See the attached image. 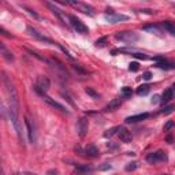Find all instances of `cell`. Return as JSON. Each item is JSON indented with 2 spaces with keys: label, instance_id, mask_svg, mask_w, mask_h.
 <instances>
[{
  "label": "cell",
  "instance_id": "6da1fadb",
  "mask_svg": "<svg viewBox=\"0 0 175 175\" xmlns=\"http://www.w3.org/2000/svg\"><path fill=\"white\" fill-rule=\"evenodd\" d=\"M3 82L6 86V90L8 93V111H10V118H11L12 123H14L15 127H18V114H19V100H18V93L15 90V86L11 81L8 80L6 74L3 77Z\"/></svg>",
  "mask_w": 175,
  "mask_h": 175
},
{
  "label": "cell",
  "instance_id": "7a4b0ae2",
  "mask_svg": "<svg viewBox=\"0 0 175 175\" xmlns=\"http://www.w3.org/2000/svg\"><path fill=\"white\" fill-rule=\"evenodd\" d=\"M115 39L118 41H122L125 44H134L136 41H138V34L136 32H129V30H125V32H118L115 34Z\"/></svg>",
  "mask_w": 175,
  "mask_h": 175
},
{
  "label": "cell",
  "instance_id": "3957f363",
  "mask_svg": "<svg viewBox=\"0 0 175 175\" xmlns=\"http://www.w3.org/2000/svg\"><path fill=\"white\" fill-rule=\"evenodd\" d=\"M68 19H70V23H71V26L74 27V30L77 33H80V34H88L89 33L88 26L81 19H78L75 15H68Z\"/></svg>",
  "mask_w": 175,
  "mask_h": 175
},
{
  "label": "cell",
  "instance_id": "277c9868",
  "mask_svg": "<svg viewBox=\"0 0 175 175\" xmlns=\"http://www.w3.org/2000/svg\"><path fill=\"white\" fill-rule=\"evenodd\" d=\"M168 160V156H167V152L164 151H156V152H152L146 156V161L149 164H156L159 161H167Z\"/></svg>",
  "mask_w": 175,
  "mask_h": 175
},
{
  "label": "cell",
  "instance_id": "5b68a950",
  "mask_svg": "<svg viewBox=\"0 0 175 175\" xmlns=\"http://www.w3.org/2000/svg\"><path fill=\"white\" fill-rule=\"evenodd\" d=\"M49 80H48L47 77H39L37 78V82L36 85H34V90H36L37 93H40L41 96H44L45 93L48 92V89H49Z\"/></svg>",
  "mask_w": 175,
  "mask_h": 175
},
{
  "label": "cell",
  "instance_id": "8992f818",
  "mask_svg": "<svg viewBox=\"0 0 175 175\" xmlns=\"http://www.w3.org/2000/svg\"><path fill=\"white\" fill-rule=\"evenodd\" d=\"M77 129H78V134H80L81 138L88 134V130H89V120L86 118H81L77 123Z\"/></svg>",
  "mask_w": 175,
  "mask_h": 175
},
{
  "label": "cell",
  "instance_id": "52a82bcc",
  "mask_svg": "<svg viewBox=\"0 0 175 175\" xmlns=\"http://www.w3.org/2000/svg\"><path fill=\"white\" fill-rule=\"evenodd\" d=\"M70 4L74 6V7H77L81 12H83V14H89V15L95 14V12H93L95 8H93L92 6H89V4H86V3H82V2H70Z\"/></svg>",
  "mask_w": 175,
  "mask_h": 175
},
{
  "label": "cell",
  "instance_id": "ba28073f",
  "mask_svg": "<svg viewBox=\"0 0 175 175\" xmlns=\"http://www.w3.org/2000/svg\"><path fill=\"white\" fill-rule=\"evenodd\" d=\"M105 18H107V21L110 23H118L120 21H127L129 17L127 15H122V14H111V15H107Z\"/></svg>",
  "mask_w": 175,
  "mask_h": 175
},
{
  "label": "cell",
  "instance_id": "9c48e42d",
  "mask_svg": "<svg viewBox=\"0 0 175 175\" xmlns=\"http://www.w3.org/2000/svg\"><path fill=\"white\" fill-rule=\"evenodd\" d=\"M85 156L88 157H98L100 156V151L96 145H88L85 148Z\"/></svg>",
  "mask_w": 175,
  "mask_h": 175
},
{
  "label": "cell",
  "instance_id": "30bf717a",
  "mask_svg": "<svg viewBox=\"0 0 175 175\" xmlns=\"http://www.w3.org/2000/svg\"><path fill=\"white\" fill-rule=\"evenodd\" d=\"M118 134H119V137H120L122 141H123V142H126V144L131 142V139H133L131 133L127 130V129H125V127H120V130H119Z\"/></svg>",
  "mask_w": 175,
  "mask_h": 175
},
{
  "label": "cell",
  "instance_id": "8fae6325",
  "mask_svg": "<svg viewBox=\"0 0 175 175\" xmlns=\"http://www.w3.org/2000/svg\"><path fill=\"white\" fill-rule=\"evenodd\" d=\"M44 100H45V103H48V104H49L51 107L56 108V110L62 111V112H67V110H66V107H63L62 104H59V103H58V101H55L54 98L48 97V96H44Z\"/></svg>",
  "mask_w": 175,
  "mask_h": 175
},
{
  "label": "cell",
  "instance_id": "7c38bea8",
  "mask_svg": "<svg viewBox=\"0 0 175 175\" xmlns=\"http://www.w3.org/2000/svg\"><path fill=\"white\" fill-rule=\"evenodd\" d=\"M149 116V114H138V115H133V116H127V118L125 119L126 123H136V122H141L144 120V119H146Z\"/></svg>",
  "mask_w": 175,
  "mask_h": 175
},
{
  "label": "cell",
  "instance_id": "4fadbf2b",
  "mask_svg": "<svg viewBox=\"0 0 175 175\" xmlns=\"http://www.w3.org/2000/svg\"><path fill=\"white\" fill-rule=\"evenodd\" d=\"M144 30L148 33H152V34H156L159 37L163 36V32H161V29L157 25H146V26H144Z\"/></svg>",
  "mask_w": 175,
  "mask_h": 175
},
{
  "label": "cell",
  "instance_id": "5bb4252c",
  "mask_svg": "<svg viewBox=\"0 0 175 175\" xmlns=\"http://www.w3.org/2000/svg\"><path fill=\"white\" fill-rule=\"evenodd\" d=\"M160 26L163 27L164 30H167V32H168L170 34L175 36V22H171V21H163V22L160 23Z\"/></svg>",
  "mask_w": 175,
  "mask_h": 175
},
{
  "label": "cell",
  "instance_id": "9a60e30c",
  "mask_svg": "<svg viewBox=\"0 0 175 175\" xmlns=\"http://www.w3.org/2000/svg\"><path fill=\"white\" fill-rule=\"evenodd\" d=\"M25 125H26V130H27V137H29L30 142H34V131L32 127V122L29 120V118H25Z\"/></svg>",
  "mask_w": 175,
  "mask_h": 175
},
{
  "label": "cell",
  "instance_id": "2e32d148",
  "mask_svg": "<svg viewBox=\"0 0 175 175\" xmlns=\"http://www.w3.org/2000/svg\"><path fill=\"white\" fill-rule=\"evenodd\" d=\"M120 107V100L119 98H114L112 101H110V104H107L105 107H104V111H116L118 108Z\"/></svg>",
  "mask_w": 175,
  "mask_h": 175
},
{
  "label": "cell",
  "instance_id": "e0dca14e",
  "mask_svg": "<svg viewBox=\"0 0 175 175\" xmlns=\"http://www.w3.org/2000/svg\"><path fill=\"white\" fill-rule=\"evenodd\" d=\"M27 30H29V32H30V34H32V36H33V37H36V39L41 40V41H47V42H51V44H54V42L51 41V40H49V39H47V37L41 36V34H40V33H39V32H37V30H36V29H33V27H32V26H29V27H27Z\"/></svg>",
  "mask_w": 175,
  "mask_h": 175
},
{
  "label": "cell",
  "instance_id": "ac0fdd59",
  "mask_svg": "<svg viewBox=\"0 0 175 175\" xmlns=\"http://www.w3.org/2000/svg\"><path fill=\"white\" fill-rule=\"evenodd\" d=\"M0 51H2V55H3V58L7 60V62H12V60H14V55H12V52H10L3 44L0 45Z\"/></svg>",
  "mask_w": 175,
  "mask_h": 175
},
{
  "label": "cell",
  "instance_id": "d6986e66",
  "mask_svg": "<svg viewBox=\"0 0 175 175\" xmlns=\"http://www.w3.org/2000/svg\"><path fill=\"white\" fill-rule=\"evenodd\" d=\"M156 66L159 68H161V70H175L174 62H167V60H164V62H161V63H157Z\"/></svg>",
  "mask_w": 175,
  "mask_h": 175
},
{
  "label": "cell",
  "instance_id": "ffe728a7",
  "mask_svg": "<svg viewBox=\"0 0 175 175\" xmlns=\"http://www.w3.org/2000/svg\"><path fill=\"white\" fill-rule=\"evenodd\" d=\"M172 96H174V90H172V89H167L166 92L161 95L160 101H161V103H168V101L172 98Z\"/></svg>",
  "mask_w": 175,
  "mask_h": 175
},
{
  "label": "cell",
  "instance_id": "44dd1931",
  "mask_svg": "<svg viewBox=\"0 0 175 175\" xmlns=\"http://www.w3.org/2000/svg\"><path fill=\"white\" fill-rule=\"evenodd\" d=\"M131 95H133V90H131V88H129V86H125V88H122L120 96H122L123 98H130Z\"/></svg>",
  "mask_w": 175,
  "mask_h": 175
},
{
  "label": "cell",
  "instance_id": "7402d4cb",
  "mask_svg": "<svg viewBox=\"0 0 175 175\" xmlns=\"http://www.w3.org/2000/svg\"><path fill=\"white\" fill-rule=\"evenodd\" d=\"M45 4H47V6L49 7L51 10H52V12H54V14H56V17H58V18L60 19V21H64V19H63V15H62V12L59 11V8H58V7H55L54 4H52V3H48V2H47V3H45Z\"/></svg>",
  "mask_w": 175,
  "mask_h": 175
},
{
  "label": "cell",
  "instance_id": "603a6c76",
  "mask_svg": "<svg viewBox=\"0 0 175 175\" xmlns=\"http://www.w3.org/2000/svg\"><path fill=\"white\" fill-rule=\"evenodd\" d=\"M149 93V85H141L137 88V95L138 96H145Z\"/></svg>",
  "mask_w": 175,
  "mask_h": 175
},
{
  "label": "cell",
  "instance_id": "cb8c5ba5",
  "mask_svg": "<svg viewBox=\"0 0 175 175\" xmlns=\"http://www.w3.org/2000/svg\"><path fill=\"white\" fill-rule=\"evenodd\" d=\"M119 130H120V126H115V127H112V129H108V130L104 133V137H105V138H110L114 134L119 133Z\"/></svg>",
  "mask_w": 175,
  "mask_h": 175
},
{
  "label": "cell",
  "instance_id": "d4e9b609",
  "mask_svg": "<svg viewBox=\"0 0 175 175\" xmlns=\"http://www.w3.org/2000/svg\"><path fill=\"white\" fill-rule=\"evenodd\" d=\"M107 42H108V39L107 37H101V39H98L97 41L95 42V45L97 48H103V47H105L107 45Z\"/></svg>",
  "mask_w": 175,
  "mask_h": 175
},
{
  "label": "cell",
  "instance_id": "484cf974",
  "mask_svg": "<svg viewBox=\"0 0 175 175\" xmlns=\"http://www.w3.org/2000/svg\"><path fill=\"white\" fill-rule=\"evenodd\" d=\"M92 170H93V167H90V166H78L75 171L77 172H88V171H92Z\"/></svg>",
  "mask_w": 175,
  "mask_h": 175
},
{
  "label": "cell",
  "instance_id": "4316f807",
  "mask_svg": "<svg viewBox=\"0 0 175 175\" xmlns=\"http://www.w3.org/2000/svg\"><path fill=\"white\" fill-rule=\"evenodd\" d=\"M86 93H88L89 96H92L93 98H98V97H100V95H98L97 92H95L92 88H86Z\"/></svg>",
  "mask_w": 175,
  "mask_h": 175
},
{
  "label": "cell",
  "instance_id": "83f0119b",
  "mask_svg": "<svg viewBox=\"0 0 175 175\" xmlns=\"http://www.w3.org/2000/svg\"><path fill=\"white\" fill-rule=\"evenodd\" d=\"M175 111V104H172V105H168L167 108H164L163 111H161V114H164V115H168V114L174 112Z\"/></svg>",
  "mask_w": 175,
  "mask_h": 175
},
{
  "label": "cell",
  "instance_id": "f1b7e54d",
  "mask_svg": "<svg viewBox=\"0 0 175 175\" xmlns=\"http://www.w3.org/2000/svg\"><path fill=\"white\" fill-rule=\"evenodd\" d=\"M73 68H74V70H75V71H77V73L82 74V75L88 74V71H86L85 68H82V67H81V66H78V64H74V66H73Z\"/></svg>",
  "mask_w": 175,
  "mask_h": 175
},
{
  "label": "cell",
  "instance_id": "f546056e",
  "mask_svg": "<svg viewBox=\"0 0 175 175\" xmlns=\"http://www.w3.org/2000/svg\"><path fill=\"white\" fill-rule=\"evenodd\" d=\"M138 68H139V64L137 62H131L130 64H129V70H130V71H138Z\"/></svg>",
  "mask_w": 175,
  "mask_h": 175
},
{
  "label": "cell",
  "instance_id": "4dcf8cb0",
  "mask_svg": "<svg viewBox=\"0 0 175 175\" xmlns=\"http://www.w3.org/2000/svg\"><path fill=\"white\" fill-rule=\"evenodd\" d=\"M138 167V163L137 161H133V163H129L127 166H126V171H134V170Z\"/></svg>",
  "mask_w": 175,
  "mask_h": 175
},
{
  "label": "cell",
  "instance_id": "1f68e13d",
  "mask_svg": "<svg viewBox=\"0 0 175 175\" xmlns=\"http://www.w3.org/2000/svg\"><path fill=\"white\" fill-rule=\"evenodd\" d=\"M131 56H134V58H137V59H142V60H146L148 59V56L146 55H144V54H141V52H137V54H133Z\"/></svg>",
  "mask_w": 175,
  "mask_h": 175
},
{
  "label": "cell",
  "instance_id": "d6a6232c",
  "mask_svg": "<svg viewBox=\"0 0 175 175\" xmlns=\"http://www.w3.org/2000/svg\"><path fill=\"white\" fill-rule=\"evenodd\" d=\"M172 127H174V122H172V120H168V122L166 123V125H164V131H168L170 129H172Z\"/></svg>",
  "mask_w": 175,
  "mask_h": 175
},
{
  "label": "cell",
  "instance_id": "836d02e7",
  "mask_svg": "<svg viewBox=\"0 0 175 175\" xmlns=\"http://www.w3.org/2000/svg\"><path fill=\"white\" fill-rule=\"evenodd\" d=\"M160 96H159V95H155L153 96V97H152V100H151V103L152 104H157V103H159V101H160Z\"/></svg>",
  "mask_w": 175,
  "mask_h": 175
},
{
  "label": "cell",
  "instance_id": "e575fe53",
  "mask_svg": "<svg viewBox=\"0 0 175 175\" xmlns=\"http://www.w3.org/2000/svg\"><path fill=\"white\" fill-rule=\"evenodd\" d=\"M142 78H144V80H146V81H149L152 78V73L151 71H145L142 74Z\"/></svg>",
  "mask_w": 175,
  "mask_h": 175
},
{
  "label": "cell",
  "instance_id": "d590c367",
  "mask_svg": "<svg viewBox=\"0 0 175 175\" xmlns=\"http://www.w3.org/2000/svg\"><path fill=\"white\" fill-rule=\"evenodd\" d=\"M23 8H25V10H26V11H27V12H29V14H30V15H33V17H34V18H39V15H37V14H36V12L33 11V10L27 8V7H23Z\"/></svg>",
  "mask_w": 175,
  "mask_h": 175
},
{
  "label": "cell",
  "instance_id": "8d00e7d4",
  "mask_svg": "<svg viewBox=\"0 0 175 175\" xmlns=\"http://www.w3.org/2000/svg\"><path fill=\"white\" fill-rule=\"evenodd\" d=\"M14 175H36L34 172H27V171H22V172H15Z\"/></svg>",
  "mask_w": 175,
  "mask_h": 175
},
{
  "label": "cell",
  "instance_id": "74e56055",
  "mask_svg": "<svg viewBox=\"0 0 175 175\" xmlns=\"http://www.w3.org/2000/svg\"><path fill=\"white\" fill-rule=\"evenodd\" d=\"M47 175H59V172H58L56 170H49V171L47 172Z\"/></svg>",
  "mask_w": 175,
  "mask_h": 175
},
{
  "label": "cell",
  "instance_id": "f35d334b",
  "mask_svg": "<svg viewBox=\"0 0 175 175\" xmlns=\"http://www.w3.org/2000/svg\"><path fill=\"white\" fill-rule=\"evenodd\" d=\"M175 89V83H174V85H172V90H174Z\"/></svg>",
  "mask_w": 175,
  "mask_h": 175
}]
</instances>
